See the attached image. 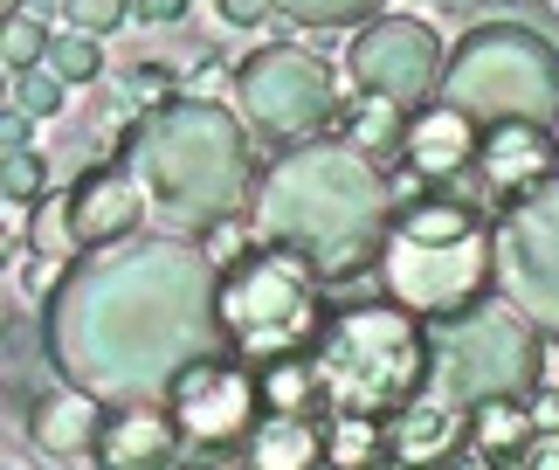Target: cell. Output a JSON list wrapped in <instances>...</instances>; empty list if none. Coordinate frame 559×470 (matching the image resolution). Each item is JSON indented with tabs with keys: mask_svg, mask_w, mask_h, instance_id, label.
<instances>
[{
	"mask_svg": "<svg viewBox=\"0 0 559 470\" xmlns=\"http://www.w3.org/2000/svg\"><path fill=\"white\" fill-rule=\"evenodd\" d=\"M380 174L367 166V153L353 145H311V153H290L263 187V228L270 249L297 256L311 270H353L367 263L380 243Z\"/></svg>",
	"mask_w": 559,
	"mask_h": 470,
	"instance_id": "cell-1",
	"label": "cell"
},
{
	"mask_svg": "<svg viewBox=\"0 0 559 470\" xmlns=\"http://www.w3.org/2000/svg\"><path fill=\"white\" fill-rule=\"evenodd\" d=\"M311 367L338 415H394L428 380V332L407 305H353L318 332Z\"/></svg>",
	"mask_w": 559,
	"mask_h": 470,
	"instance_id": "cell-2",
	"label": "cell"
},
{
	"mask_svg": "<svg viewBox=\"0 0 559 470\" xmlns=\"http://www.w3.org/2000/svg\"><path fill=\"white\" fill-rule=\"evenodd\" d=\"M380 277L394 291V305L415 318H463L490 291V235L469 201L428 195L394 222L380 249Z\"/></svg>",
	"mask_w": 559,
	"mask_h": 470,
	"instance_id": "cell-3",
	"label": "cell"
},
{
	"mask_svg": "<svg viewBox=\"0 0 559 470\" xmlns=\"http://www.w3.org/2000/svg\"><path fill=\"white\" fill-rule=\"evenodd\" d=\"M442 97L484 125H559V56L532 28H477L442 70Z\"/></svg>",
	"mask_w": 559,
	"mask_h": 470,
	"instance_id": "cell-4",
	"label": "cell"
},
{
	"mask_svg": "<svg viewBox=\"0 0 559 470\" xmlns=\"http://www.w3.org/2000/svg\"><path fill=\"white\" fill-rule=\"evenodd\" d=\"M145 153H153V195L174 215H222L242 195V139L214 104H174L145 132Z\"/></svg>",
	"mask_w": 559,
	"mask_h": 470,
	"instance_id": "cell-5",
	"label": "cell"
},
{
	"mask_svg": "<svg viewBox=\"0 0 559 470\" xmlns=\"http://www.w3.org/2000/svg\"><path fill=\"white\" fill-rule=\"evenodd\" d=\"M311 263H297L284 249L242 256L235 270H222V291H214V318L228 326V339L242 353H270L284 360L290 346H305L318 332V291H311Z\"/></svg>",
	"mask_w": 559,
	"mask_h": 470,
	"instance_id": "cell-6",
	"label": "cell"
},
{
	"mask_svg": "<svg viewBox=\"0 0 559 470\" xmlns=\"http://www.w3.org/2000/svg\"><path fill=\"white\" fill-rule=\"evenodd\" d=\"M255 401H263V380H249L242 367L207 360V353H193V367H180L174 388H166V409L180 422V443H193L201 463H222V450H242L249 430L263 422Z\"/></svg>",
	"mask_w": 559,
	"mask_h": 470,
	"instance_id": "cell-7",
	"label": "cell"
},
{
	"mask_svg": "<svg viewBox=\"0 0 559 470\" xmlns=\"http://www.w3.org/2000/svg\"><path fill=\"white\" fill-rule=\"evenodd\" d=\"M346 70L367 97H386V104H421L442 91V42L428 21H407V14H386L373 28L353 35L346 49Z\"/></svg>",
	"mask_w": 559,
	"mask_h": 470,
	"instance_id": "cell-8",
	"label": "cell"
},
{
	"mask_svg": "<svg viewBox=\"0 0 559 470\" xmlns=\"http://www.w3.org/2000/svg\"><path fill=\"white\" fill-rule=\"evenodd\" d=\"M235 91L263 132H311L332 111V70L305 49H263L235 62Z\"/></svg>",
	"mask_w": 559,
	"mask_h": 470,
	"instance_id": "cell-9",
	"label": "cell"
},
{
	"mask_svg": "<svg viewBox=\"0 0 559 470\" xmlns=\"http://www.w3.org/2000/svg\"><path fill=\"white\" fill-rule=\"evenodd\" d=\"M532 380H539V346L504 318H469L449 339V395H469V409L498 395H525Z\"/></svg>",
	"mask_w": 559,
	"mask_h": 470,
	"instance_id": "cell-10",
	"label": "cell"
},
{
	"mask_svg": "<svg viewBox=\"0 0 559 470\" xmlns=\"http://www.w3.org/2000/svg\"><path fill=\"white\" fill-rule=\"evenodd\" d=\"M97 470H166L180 450V422L174 409H118L97 430Z\"/></svg>",
	"mask_w": 559,
	"mask_h": 470,
	"instance_id": "cell-11",
	"label": "cell"
},
{
	"mask_svg": "<svg viewBox=\"0 0 559 470\" xmlns=\"http://www.w3.org/2000/svg\"><path fill=\"white\" fill-rule=\"evenodd\" d=\"M477 166H484V180H498V187H539L559 166V139L546 125H490L477 139Z\"/></svg>",
	"mask_w": 559,
	"mask_h": 470,
	"instance_id": "cell-12",
	"label": "cell"
},
{
	"mask_svg": "<svg viewBox=\"0 0 559 470\" xmlns=\"http://www.w3.org/2000/svg\"><path fill=\"white\" fill-rule=\"evenodd\" d=\"M139 215L145 201L124 174H83L70 195V243H118V235L139 228Z\"/></svg>",
	"mask_w": 559,
	"mask_h": 470,
	"instance_id": "cell-13",
	"label": "cell"
},
{
	"mask_svg": "<svg viewBox=\"0 0 559 470\" xmlns=\"http://www.w3.org/2000/svg\"><path fill=\"white\" fill-rule=\"evenodd\" d=\"M469 125L477 118H463L456 104H436V111L407 118V160H415L421 180H449L477 160V132H469Z\"/></svg>",
	"mask_w": 559,
	"mask_h": 470,
	"instance_id": "cell-14",
	"label": "cell"
},
{
	"mask_svg": "<svg viewBox=\"0 0 559 470\" xmlns=\"http://www.w3.org/2000/svg\"><path fill=\"white\" fill-rule=\"evenodd\" d=\"M249 470H318L325 463V430H318L311 415H263L242 443Z\"/></svg>",
	"mask_w": 559,
	"mask_h": 470,
	"instance_id": "cell-15",
	"label": "cell"
},
{
	"mask_svg": "<svg viewBox=\"0 0 559 470\" xmlns=\"http://www.w3.org/2000/svg\"><path fill=\"white\" fill-rule=\"evenodd\" d=\"M532 436H539V422H532V401H519V395H498V401H477V409H469V443H477V457H490V463L525 457Z\"/></svg>",
	"mask_w": 559,
	"mask_h": 470,
	"instance_id": "cell-16",
	"label": "cell"
},
{
	"mask_svg": "<svg viewBox=\"0 0 559 470\" xmlns=\"http://www.w3.org/2000/svg\"><path fill=\"white\" fill-rule=\"evenodd\" d=\"M97 430H104V401H91V395H56V401H41L35 422H28V436L49 457H76L83 443H97Z\"/></svg>",
	"mask_w": 559,
	"mask_h": 470,
	"instance_id": "cell-17",
	"label": "cell"
},
{
	"mask_svg": "<svg viewBox=\"0 0 559 470\" xmlns=\"http://www.w3.org/2000/svg\"><path fill=\"white\" fill-rule=\"evenodd\" d=\"M353 153H367V160H386V153H407V118H401V104H386V97H367L359 91L353 104Z\"/></svg>",
	"mask_w": 559,
	"mask_h": 470,
	"instance_id": "cell-18",
	"label": "cell"
},
{
	"mask_svg": "<svg viewBox=\"0 0 559 470\" xmlns=\"http://www.w3.org/2000/svg\"><path fill=\"white\" fill-rule=\"evenodd\" d=\"M386 457V430L380 415H338L325 430V463L332 470H373Z\"/></svg>",
	"mask_w": 559,
	"mask_h": 470,
	"instance_id": "cell-19",
	"label": "cell"
},
{
	"mask_svg": "<svg viewBox=\"0 0 559 470\" xmlns=\"http://www.w3.org/2000/svg\"><path fill=\"white\" fill-rule=\"evenodd\" d=\"M456 430H463V422L449 415V409H436V401H415V409L401 415V457H407V463H442V450L456 443Z\"/></svg>",
	"mask_w": 559,
	"mask_h": 470,
	"instance_id": "cell-20",
	"label": "cell"
},
{
	"mask_svg": "<svg viewBox=\"0 0 559 470\" xmlns=\"http://www.w3.org/2000/svg\"><path fill=\"white\" fill-rule=\"evenodd\" d=\"M263 401L276 415H305L311 401H318V367L305 353H284V360H270L263 367Z\"/></svg>",
	"mask_w": 559,
	"mask_h": 470,
	"instance_id": "cell-21",
	"label": "cell"
},
{
	"mask_svg": "<svg viewBox=\"0 0 559 470\" xmlns=\"http://www.w3.org/2000/svg\"><path fill=\"white\" fill-rule=\"evenodd\" d=\"M49 28H41V14L35 8H14L8 14V70L21 77V70H41V62H49Z\"/></svg>",
	"mask_w": 559,
	"mask_h": 470,
	"instance_id": "cell-22",
	"label": "cell"
},
{
	"mask_svg": "<svg viewBox=\"0 0 559 470\" xmlns=\"http://www.w3.org/2000/svg\"><path fill=\"white\" fill-rule=\"evenodd\" d=\"M49 70H56L62 83H97V70H104V49H97V35H83V28L56 35V42H49Z\"/></svg>",
	"mask_w": 559,
	"mask_h": 470,
	"instance_id": "cell-23",
	"label": "cell"
},
{
	"mask_svg": "<svg viewBox=\"0 0 559 470\" xmlns=\"http://www.w3.org/2000/svg\"><path fill=\"white\" fill-rule=\"evenodd\" d=\"M62 97H70V83H62L49 62H41V70H21V77H14V104H21L28 118H56V111H62Z\"/></svg>",
	"mask_w": 559,
	"mask_h": 470,
	"instance_id": "cell-24",
	"label": "cell"
},
{
	"mask_svg": "<svg viewBox=\"0 0 559 470\" xmlns=\"http://www.w3.org/2000/svg\"><path fill=\"white\" fill-rule=\"evenodd\" d=\"M62 14H70V28H83V35H111V28H124L132 21V0H62Z\"/></svg>",
	"mask_w": 559,
	"mask_h": 470,
	"instance_id": "cell-25",
	"label": "cell"
},
{
	"mask_svg": "<svg viewBox=\"0 0 559 470\" xmlns=\"http://www.w3.org/2000/svg\"><path fill=\"white\" fill-rule=\"evenodd\" d=\"M41 187H49V166L41 153H8V208L21 215L28 201H41Z\"/></svg>",
	"mask_w": 559,
	"mask_h": 470,
	"instance_id": "cell-26",
	"label": "cell"
},
{
	"mask_svg": "<svg viewBox=\"0 0 559 470\" xmlns=\"http://www.w3.org/2000/svg\"><path fill=\"white\" fill-rule=\"evenodd\" d=\"M276 8H290L297 21H318V28H332V21H353V14H373L380 0H276Z\"/></svg>",
	"mask_w": 559,
	"mask_h": 470,
	"instance_id": "cell-27",
	"label": "cell"
},
{
	"mask_svg": "<svg viewBox=\"0 0 559 470\" xmlns=\"http://www.w3.org/2000/svg\"><path fill=\"white\" fill-rule=\"evenodd\" d=\"M242 249H249V228L242 222H214V235H207V256H214V263H242Z\"/></svg>",
	"mask_w": 559,
	"mask_h": 470,
	"instance_id": "cell-28",
	"label": "cell"
},
{
	"mask_svg": "<svg viewBox=\"0 0 559 470\" xmlns=\"http://www.w3.org/2000/svg\"><path fill=\"white\" fill-rule=\"evenodd\" d=\"M124 97H132V104H159L166 97V70H159V62H139V70L124 77Z\"/></svg>",
	"mask_w": 559,
	"mask_h": 470,
	"instance_id": "cell-29",
	"label": "cell"
},
{
	"mask_svg": "<svg viewBox=\"0 0 559 470\" xmlns=\"http://www.w3.org/2000/svg\"><path fill=\"white\" fill-rule=\"evenodd\" d=\"M222 21H235V28H263V21H276V0H222Z\"/></svg>",
	"mask_w": 559,
	"mask_h": 470,
	"instance_id": "cell-30",
	"label": "cell"
},
{
	"mask_svg": "<svg viewBox=\"0 0 559 470\" xmlns=\"http://www.w3.org/2000/svg\"><path fill=\"white\" fill-rule=\"evenodd\" d=\"M525 470H559V430H539V436H532Z\"/></svg>",
	"mask_w": 559,
	"mask_h": 470,
	"instance_id": "cell-31",
	"label": "cell"
},
{
	"mask_svg": "<svg viewBox=\"0 0 559 470\" xmlns=\"http://www.w3.org/2000/svg\"><path fill=\"white\" fill-rule=\"evenodd\" d=\"M0 145H8V153H28V111H21V104H8V118H0Z\"/></svg>",
	"mask_w": 559,
	"mask_h": 470,
	"instance_id": "cell-32",
	"label": "cell"
},
{
	"mask_svg": "<svg viewBox=\"0 0 559 470\" xmlns=\"http://www.w3.org/2000/svg\"><path fill=\"white\" fill-rule=\"evenodd\" d=\"M132 14H139V21H159V28H166V21L187 14V0H132Z\"/></svg>",
	"mask_w": 559,
	"mask_h": 470,
	"instance_id": "cell-33",
	"label": "cell"
}]
</instances>
